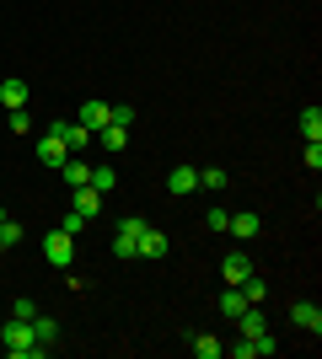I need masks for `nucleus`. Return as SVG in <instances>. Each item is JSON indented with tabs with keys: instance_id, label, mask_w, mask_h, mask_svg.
<instances>
[{
	"instance_id": "obj_24",
	"label": "nucleus",
	"mask_w": 322,
	"mask_h": 359,
	"mask_svg": "<svg viewBox=\"0 0 322 359\" xmlns=\"http://www.w3.org/2000/svg\"><path fill=\"white\" fill-rule=\"evenodd\" d=\"M60 231H70V236H81V231H86V215L65 210V215H60Z\"/></svg>"
},
{
	"instance_id": "obj_28",
	"label": "nucleus",
	"mask_w": 322,
	"mask_h": 359,
	"mask_svg": "<svg viewBox=\"0 0 322 359\" xmlns=\"http://www.w3.org/2000/svg\"><path fill=\"white\" fill-rule=\"evenodd\" d=\"M11 316H22V322H32V316H38V306H32V300H11Z\"/></svg>"
},
{
	"instance_id": "obj_23",
	"label": "nucleus",
	"mask_w": 322,
	"mask_h": 359,
	"mask_svg": "<svg viewBox=\"0 0 322 359\" xmlns=\"http://www.w3.org/2000/svg\"><path fill=\"white\" fill-rule=\"evenodd\" d=\"M22 236H27V231H22V220H6V225H0V241H6V252H11V247H22Z\"/></svg>"
},
{
	"instance_id": "obj_25",
	"label": "nucleus",
	"mask_w": 322,
	"mask_h": 359,
	"mask_svg": "<svg viewBox=\"0 0 322 359\" xmlns=\"http://www.w3.org/2000/svg\"><path fill=\"white\" fill-rule=\"evenodd\" d=\"M226 220H231L226 204H210V210H204V225H210V231H226Z\"/></svg>"
},
{
	"instance_id": "obj_11",
	"label": "nucleus",
	"mask_w": 322,
	"mask_h": 359,
	"mask_svg": "<svg viewBox=\"0 0 322 359\" xmlns=\"http://www.w3.org/2000/svg\"><path fill=\"white\" fill-rule=\"evenodd\" d=\"M0 107H6V113H16V107H27V81H0Z\"/></svg>"
},
{
	"instance_id": "obj_14",
	"label": "nucleus",
	"mask_w": 322,
	"mask_h": 359,
	"mask_svg": "<svg viewBox=\"0 0 322 359\" xmlns=\"http://www.w3.org/2000/svg\"><path fill=\"white\" fill-rule=\"evenodd\" d=\"M226 231H231L236 241H253V236L263 231V220H258V215H231V220H226Z\"/></svg>"
},
{
	"instance_id": "obj_9",
	"label": "nucleus",
	"mask_w": 322,
	"mask_h": 359,
	"mask_svg": "<svg viewBox=\"0 0 322 359\" xmlns=\"http://www.w3.org/2000/svg\"><path fill=\"white\" fill-rule=\"evenodd\" d=\"M290 322H295V327H307L311 338H317V332H322V311H317V300H295V306H290Z\"/></svg>"
},
{
	"instance_id": "obj_1",
	"label": "nucleus",
	"mask_w": 322,
	"mask_h": 359,
	"mask_svg": "<svg viewBox=\"0 0 322 359\" xmlns=\"http://www.w3.org/2000/svg\"><path fill=\"white\" fill-rule=\"evenodd\" d=\"M32 344H38V338H32V322H22V316H11V322L0 327V348H6L11 359H27Z\"/></svg>"
},
{
	"instance_id": "obj_13",
	"label": "nucleus",
	"mask_w": 322,
	"mask_h": 359,
	"mask_svg": "<svg viewBox=\"0 0 322 359\" xmlns=\"http://www.w3.org/2000/svg\"><path fill=\"white\" fill-rule=\"evenodd\" d=\"M215 306H220V316H231V322H236V316L247 311V295H242V285H226V290H220V300H215Z\"/></svg>"
},
{
	"instance_id": "obj_29",
	"label": "nucleus",
	"mask_w": 322,
	"mask_h": 359,
	"mask_svg": "<svg viewBox=\"0 0 322 359\" xmlns=\"http://www.w3.org/2000/svg\"><path fill=\"white\" fill-rule=\"evenodd\" d=\"M107 123H119V129H129V123H135V107H113V118Z\"/></svg>"
},
{
	"instance_id": "obj_4",
	"label": "nucleus",
	"mask_w": 322,
	"mask_h": 359,
	"mask_svg": "<svg viewBox=\"0 0 322 359\" xmlns=\"http://www.w3.org/2000/svg\"><path fill=\"white\" fill-rule=\"evenodd\" d=\"M38 161H43V166H54V172H60V166L70 161V145H65V140L54 135V129H48V135L38 140Z\"/></svg>"
},
{
	"instance_id": "obj_27",
	"label": "nucleus",
	"mask_w": 322,
	"mask_h": 359,
	"mask_svg": "<svg viewBox=\"0 0 322 359\" xmlns=\"http://www.w3.org/2000/svg\"><path fill=\"white\" fill-rule=\"evenodd\" d=\"M27 129H32V118H27V107H16V113H11V135H27Z\"/></svg>"
},
{
	"instance_id": "obj_2",
	"label": "nucleus",
	"mask_w": 322,
	"mask_h": 359,
	"mask_svg": "<svg viewBox=\"0 0 322 359\" xmlns=\"http://www.w3.org/2000/svg\"><path fill=\"white\" fill-rule=\"evenodd\" d=\"M140 231H145V220H140V215H123L119 231H113V257H140L135 252V247H140Z\"/></svg>"
},
{
	"instance_id": "obj_7",
	"label": "nucleus",
	"mask_w": 322,
	"mask_h": 359,
	"mask_svg": "<svg viewBox=\"0 0 322 359\" xmlns=\"http://www.w3.org/2000/svg\"><path fill=\"white\" fill-rule=\"evenodd\" d=\"M54 135H60L65 145H70V156H81V150L92 145V129H81L76 118H65V123H54Z\"/></svg>"
},
{
	"instance_id": "obj_21",
	"label": "nucleus",
	"mask_w": 322,
	"mask_h": 359,
	"mask_svg": "<svg viewBox=\"0 0 322 359\" xmlns=\"http://www.w3.org/2000/svg\"><path fill=\"white\" fill-rule=\"evenodd\" d=\"M301 135L322 140V107H301Z\"/></svg>"
},
{
	"instance_id": "obj_17",
	"label": "nucleus",
	"mask_w": 322,
	"mask_h": 359,
	"mask_svg": "<svg viewBox=\"0 0 322 359\" xmlns=\"http://www.w3.org/2000/svg\"><path fill=\"white\" fill-rule=\"evenodd\" d=\"M188 344H194V354H199V359H220V354H226V344H220L215 332H194Z\"/></svg>"
},
{
	"instance_id": "obj_22",
	"label": "nucleus",
	"mask_w": 322,
	"mask_h": 359,
	"mask_svg": "<svg viewBox=\"0 0 322 359\" xmlns=\"http://www.w3.org/2000/svg\"><path fill=\"white\" fill-rule=\"evenodd\" d=\"M113 182H119L113 166H92V188H97V194H113Z\"/></svg>"
},
{
	"instance_id": "obj_10",
	"label": "nucleus",
	"mask_w": 322,
	"mask_h": 359,
	"mask_svg": "<svg viewBox=\"0 0 322 359\" xmlns=\"http://www.w3.org/2000/svg\"><path fill=\"white\" fill-rule=\"evenodd\" d=\"M107 118H113V107H107V102H97V97H92V102H81V118H76V123L97 135V129H102Z\"/></svg>"
},
{
	"instance_id": "obj_6",
	"label": "nucleus",
	"mask_w": 322,
	"mask_h": 359,
	"mask_svg": "<svg viewBox=\"0 0 322 359\" xmlns=\"http://www.w3.org/2000/svg\"><path fill=\"white\" fill-rule=\"evenodd\" d=\"M199 188V166H177V172H167V194L172 198H188Z\"/></svg>"
},
{
	"instance_id": "obj_15",
	"label": "nucleus",
	"mask_w": 322,
	"mask_h": 359,
	"mask_svg": "<svg viewBox=\"0 0 322 359\" xmlns=\"http://www.w3.org/2000/svg\"><path fill=\"white\" fill-rule=\"evenodd\" d=\"M135 252H140V257H167V236L145 225V231H140V247H135Z\"/></svg>"
},
{
	"instance_id": "obj_16",
	"label": "nucleus",
	"mask_w": 322,
	"mask_h": 359,
	"mask_svg": "<svg viewBox=\"0 0 322 359\" xmlns=\"http://www.w3.org/2000/svg\"><path fill=\"white\" fill-rule=\"evenodd\" d=\"M97 140H102L107 156H119V150L129 145V129H119V123H102V129H97Z\"/></svg>"
},
{
	"instance_id": "obj_30",
	"label": "nucleus",
	"mask_w": 322,
	"mask_h": 359,
	"mask_svg": "<svg viewBox=\"0 0 322 359\" xmlns=\"http://www.w3.org/2000/svg\"><path fill=\"white\" fill-rule=\"evenodd\" d=\"M0 225H6V204H0Z\"/></svg>"
},
{
	"instance_id": "obj_19",
	"label": "nucleus",
	"mask_w": 322,
	"mask_h": 359,
	"mask_svg": "<svg viewBox=\"0 0 322 359\" xmlns=\"http://www.w3.org/2000/svg\"><path fill=\"white\" fill-rule=\"evenodd\" d=\"M60 177H65V182H70V188H81V182H92V166L81 161V156H70V161H65V166H60Z\"/></svg>"
},
{
	"instance_id": "obj_8",
	"label": "nucleus",
	"mask_w": 322,
	"mask_h": 359,
	"mask_svg": "<svg viewBox=\"0 0 322 359\" xmlns=\"http://www.w3.org/2000/svg\"><path fill=\"white\" fill-rule=\"evenodd\" d=\"M247 273H253V257L247 252H226L220 257V279H226V285H242Z\"/></svg>"
},
{
	"instance_id": "obj_3",
	"label": "nucleus",
	"mask_w": 322,
	"mask_h": 359,
	"mask_svg": "<svg viewBox=\"0 0 322 359\" xmlns=\"http://www.w3.org/2000/svg\"><path fill=\"white\" fill-rule=\"evenodd\" d=\"M43 257H48V263H54V269H70V257H76V236L54 225V231H48V236H43Z\"/></svg>"
},
{
	"instance_id": "obj_12",
	"label": "nucleus",
	"mask_w": 322,
	"mask_h": 359,
	"mask_svg": "<svg viewBox=\"0 0 322 359\" xmlns=\"http://www.w3.org/2000/svg\"><path fill=\"white\" fill-rule=\"evenodd\" d=\"M236 332H242V338H263V332H269V316H263L258 306H247V311L236 316Z\"/></svg>"
},
{
	"instance_id": "obj_31",
	"label": "nucleus",
	"mask_w": 322,
	"mask_h": 359,
	"mask_svg": "<svg viewBox=\"0 0 322 359\" xmlns=\"http://www.w3.org/2000/svg\"><path fill=\"white\" fill-rule=\"evenodd\" d=\"M0 252H6V241H0Z\"/></svg>"
},
{
	"instance_id": "obj_26",
	"label": "nucleus",
	"mask_w": 322,
	"mask_h": 359,
	"mask_svg": "<svg viewBox=\"0 0 322 359\" xmlns=\"http://www.w3.org/2000/svg\"><path fill=\"white\" fill-rule=\"evenodd\" d=\"M307 172H322V145L317 140H307Z\"/></svg>"
},
{
	"instance_id": "obj_5",
	"label": "nucleus",
	"mask_w": 322,
	"mask_h": 359,
	"mask_svg": "<svg viewBox=\"0 0 322 359\" xmlns=\"http://www.w3.org/2000/svg\"><path fill=\"white\" fill-rule=\"evenodd\" d=\"M70 210L92 220V215H102V194H97L92 182H81V188H70Z\"/></svg>"
},
{
	"instance_id": "obj_20",
	"label": "nucleus",
	"mask_w": 322,
	"mask_h": 359,
	"mask_svg": "<svg viewBox=\"0 0 322 359\" xmlns=\"http://www.w3.org/2000/svg\"><path fill=\"white\" fill-rule=\"evenodd\" d=\"M199 188H210V194H226V166H199Z\"/></svg>"
},
{
	"instance_id": "obj_18",
	"label": "nucleus",
	"mask_w": 322,
	"mask_h": 359,
	"mask_svg": "<svg viewBox=\"0 0 322 359\" xmlns=\"http://www.w3.org/2000/svg\"><path fill=\"white\" fill-rule=\"evenodd\" d=\"M32 338H38L43 348H54L60 344V322H54V316H32Z\"/></svg>"
}]
</instances>
